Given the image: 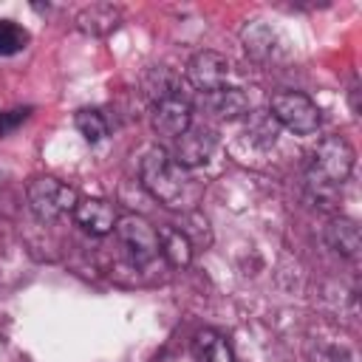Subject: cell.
<instances>
[{"instance_id": "cell-6", "label": "cell", "mask_w": 362, "mask_h": 362, "mask_svg": "<svg viewBox=\"0 0 362 362\" xmlns=\"http://www.w3.org/2000/svg\"><path fill=\"white\" fill-rule=\"evenodd\" d=\"M173 158L184 167V170H195V167H204L212 153H215V144H218V136L212 127L206 124H189L178 139H173Z\"/></svg>"}, {"instance_id": "cell-11", "label": "cell", "mask_w": 362, "mask_h": 362, "mask_svg": "<svg viewBox=\"0 0 362 362\" xmlns=\"http://www.w3.org/2000/svg\"><path fill=\"white\" fill-rule=\"evenodd\" d=\"M74 23L79 31H85L90 37H107L122 25V11L110 3H90L76 11Z\"/></svg>"}, {"instance_id": "cell-3", "label": "cell", "mask_w": 362, "mask_h": 362, "mask_svg": "<svg viewBox=\"0 0 362 362\" xmlns=\"http://www.w3.org/2000/svg\"><path fill=\"white\" fill-rule=\"evenodd\" d=\"M269 113L274 116V122L286 130H291L294 136H311L320 130V107L314 105L311 96L300 93V90H277L269 99Z\"/></svg>"}, {"instance_id": "cell-19", "label": "cell", "mask_w": 362, "mask_h": 362, "mask_svg": "<svg viewBox=\"0 0 362 362\" xmlns=\"http://www.w3.org/2000/svg\"><path fill=\"white\" fill-rule=\"evenodd\" d=\"M31 107H11V110H3L0 113V136H8L11 130H17L25 119H28Z\"/></svg>"}, {"instance_id": "cell-8", "label": "cell", "mask_w": 362, "mask_h": 362, "mask_svg": "<svg viewBox=\"0 0 362 362\" xmlns=\"http://www.w3.org/2000/svg\"><path fill=\"white\" fill-rule=\"evenodd\" d=\"M153 130L158 136H167V139H178L189 124H192V105L187 99H181L178 93L173 96H164L153 105Z\"/></svg>"}, {"instance_id": "cell-5", "label": "cell", "mask_w": 362, "mask_h": 362, "mask_svg": "<svg viewBox=\"0 0 362 362\" xmlns=\"http://www.w3.org/2000/svg\"><path fill=\"white\" fill-rule=\"evenodd\" d=\"M122 249L136 260V263H150L158 257V229L136 215V212H127V215H119L116 218V226H113Z\"/></svg>"}, {"instance_id": "cell-4", "label": "cell", "mask_w": 362, "mask_h": 362, "mask_svg": "<svg viewBox=\"0 0 362 362\" xmlns=\"http://www.w3.org/2000/svg\"><path fill=\"white\" fill-rule=\"evenodd\" d=\"M25 198H28V206L31 212L40 218V221H57L68 212H74L76 206V192L74 187H68L65 181L54 178V175H37L28 181L25 187Z\"/></svg>"}, {"instance_id": "cell-10", "label": "cell", "mask_w": 362, "mask_h": 362, "mask_svg": "<svg viewBox=\"0 0 362 362\" xmlns=\"http://www.w3.org/2000/svg\"><path fill=\"white\" fill-rule=\"evenodd\" d=\"M198 105L218 119H240L249 113V96L240 88H218L209 93H198Z\"/></svg>"}, {"instance_id": "cell-2", "label": "cell", "mask_w": 362, "mask_h": 362, "mask_svg": "<svg viewBox=\"0 0 362 362\" xmlns=\"http://www.w3.org/2000/svg\"><path fill=\"white\" fill-rule=\"evenodd\" d=\"M354 161H356V153H354V147H351L348 139H342V136H325L311 150V158H308V181L314 187H320V189L342 187L348 181V175L354 173Z\"/></svg>"}, {"instance_id": "cell-17", "label": "cell", "mask_w": 362, "mask_h": 362, "mask_svg": "<svg viewBox=\"0 0 362 362\" xmlns=\"http://www.w3.org/2000/svg\"><path fill=\"white\" fill-rule=\"evenodd\" d=\"M74 124H76L79 136H82L88 144H96V141H102V139L107 136V122H105V116H102L99 110H93V107H79L76 116H74Z\"/></svg>"}, {"instance_id": "cell-13", "label": "cell", "mask_w": 362, "mask_h": 362, "mask_svg": "<svg viewBox=\"0 0 362 362\" xmlns=\"http://www.w3.org/2000/svg\"><path fill=\"white\" fill-rule=\"evenodd\" d=\"M158 255H164L173 269H187L192 263V240L178 226L164 223L158 226Z\"/></svg>"}, {"instance_id": "cell-15", "label": "cell", "mask_w": 362, "mask_h": 362, "mask_svg": "<svg viewBox=\"0 0 362 362\" xmlns=\"http://www.w3.org/2000/svg\"><path fill=\"white\" fill-rule=\"evenodd\" d=\"M195 354L201 362H235L232 345L226 342L223 334H218L212 328H204L195 334Z\"/></svg>"}, {"instance_id": "cell-18", "label": "cell", "mask_w": 362, "mask_h": 362, "mask_svg": "<svg viewBox=\"0 0 362 362\" xmlns=\"http://www.w3.org/2000/svg\"><path fill=\"white\" fill-rule=\"evenodd\" d=\"M28 45V31L14 20H0V57L20 54Z\"/></svg>"}, {"instance_id": "cell-7", "label": "cell", "mask_w": 362, "mask_h": 362, "mask_svg": "<svg viewBox=\"0 0 362 362\" xmlns=\"http://www.w3.org/2000/svg\"><path fill=\"white\" fill-rule=\"evenodd\" d=\"M232 74V65L223 54L218 51H198L189 62H187V79L198 93H209L218 88H226Z\"/></svg>"}, {"instance_id": "cell-12", "label": "cell", "mask_w": 362, "mask_h": 362, "mask_svg": "<svg viewBox=\"0 0 362 362\" xmlns=\"http://www.w3.org/2000/svg\"><path fill=\"white\" fill-rule=\"evenodd\" d=\"M240 42L246 48V54L257 62H269V59H277L280 54V42H277V34L269 23L263 20H252L240 28Z\"/></svg>"}, {"instance_id": "cell-14", "label": "cell", "mask_w": 362, "mask_h": 362, "mask_svg": "<svg viewBox=\"0 0 362 362\" xmlns=\"http://www.w3.org/2000/svg\"><path fill=\"white\" fill-rule=\"evenodd\" d=\"M325 240L342 257H348V260H356L359 257L362 235H359L356 221H351V218H331L328 226H325Z\"/></svg>"}, {"instance_id": "cell-1", "label": "cell", "mask_w": 362, "mask_h": 362, "mask_svg": "<svg viewBox=\"0 0 362 362\" xmlns=\"http://www.w3.org/2000/svg\"><path fill=\"white\" fill-rule=\"evenodd\" d=\"M139 178L141 187L167 209H187L198 198V187L192 184L189 170H184L164 147H150L141 156Z\"/></svg>"}, {"instance_id": "cell-16", "label": "cell", "mask_w": 362, "mask_h": 362, "mask_svg": "<svg viewBox=\"0 0 362 362\" xmlns=\"http://www.w3.org/2000/svg\"><path fill=\"white\" fill-rule=\"evenodd\" d=\"M246 116H249L246 133L252 136V141H257L260 147H272L277 141V133H280V124L274 122V116L269 110H252Z\"/></svg>"}, {"instance_id": "cell-9", "label": "cell", "mask_w": 362, "mask_h": 362, "mask_svg": "<svg viewBox=\"0 0 362 362\" xmlns=\"http://www.w3.org/2000/svg\"><path fill=\"white\" fill-rule=\"evenodd\" d=\"M71 215L79 223V229L88 232V235H93V238L110 235L113 226H116V218H119L116 209H113V204L105 201V198H79Z\"/></svg>"}, {"instance_id": "cell-20", "label": "cell", "mask_w": 362, "mask_h": 362, "mask_svg": "<svg viewBox=\"0 0 362 362\" xmlns=\"http://www.w3.org/2000/svg\"><path fill=\"white\" fill-rule=\"evenodd\" d=\"M322 362H356V356L351 351H345V348H331V351H325Z\"/></svg>"}]
</instances>
